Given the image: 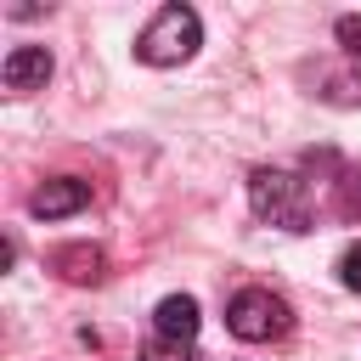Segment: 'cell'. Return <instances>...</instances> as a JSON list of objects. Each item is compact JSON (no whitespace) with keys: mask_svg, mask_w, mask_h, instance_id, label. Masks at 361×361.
Here are the masks:
<instances>
[{"mask_svg":"<svg viewBox=\"0 0 361 361\" xmlns=\"http://www.w3.org/2000/svg\"><path fill=\"white\" fill-rule=\"evenodd\" d=\"M248 203L259 220L282 231H310V186L293 169H254L248 175Z\"/></svg>","mask_w":361,"mask_h":361,"instance_id":"1","label":"cell"},{"mask_svg":"<svg viewBox=\"0 0 361 361\" xmlns=\"http://www.w3.org/2000/svg\"><path fill=\"white\" fill-rule=\"evenodd\" d=\"M51 271H62L68 282H96V276H102V248H90V243L56 248V254H51Z\"/></svg>","mask_w":361,"mask_h":361,"instance_id":"7","label":"cell"},{"mask_svg":"<svg viewBox=\"0 0 361 361\" xmlns=\"http://www.w3.org/2000/svg\"><path fill=\"white\" fill-rule=\"evenodd\" d=\"M45 79H51V51L45 45H11V56L0 68V85L11 96H23V90H39Z\"/></svg>","mask_w":361,"mask_h":361,"instance_id":"6","label":"cell"},{"mask_svg":"<svg viewBox=\"0 0 361 361\" xmlns=\"http://www.w3.org/2000/svg\"><path fill=\"white\" fill-rule=\"evenodd\" d=\"M152 333H158L164 350H186V344L197 338V299H192V293H169V299H158V310H152Z\"/></svg>","mask_w":361,"mask_h":361,"instance_id":"4","label":"cell"},{"mask_svg":"<svg viewBox=\"0 0 361 361\" xmlns=\"http://www.w3.org/2000/svg\"><path fill=\"white\" fill-rule=\"evenodd\" d=\"M197 45H203V23H197V11H192V6H164V11L141 28L135 56L152 62V68H180V62H192Z\"/></svg>","mask_w":361,"mask_h":361,"instance_id":"2","label":"cell"},{"mask_svg":"<svg viewBox=\"0 0 361 361\" xmlns=\"http://www.w3.org/2000/svg\"><path fill=\"white\" fill-rule=\"evenodd\" d=\"M338 282H344L350 293H361V243H350V248L338 254Z\"/></svg>","mask_w":361,"mask_h":361,"instance_id":"8","label":"cell"},{"mask_svg":"<svg viewBox=\"0 0 361 361\" xmlns=\"http://www.w3.org/2000/svg\"><path fill=\"white\" fill-rule=\"evenodd\" d=\"M90 203V186L79 180V175H51L45 186H34V197H28V209L39 214V220H68V214H79Z\"/></svg>","mask_w":361,"mask_h":361,"instance_id":"5","label":"cell"},{"mask_svg":"<svg viewBox=\"0 0 361 361\" xmlns=\"http://www.w3.org/2000/svg\"><path fill=\"white\" fill-rule=\"evenodd\" d=\"M333 34H338V45H344L350 56H361V17H355V11H350V17H338V23H333Z\"/></svg>","mask_w":361,"mask_h":361,"instance_id":"9","label":"cell"},{"mask_svg":"<svg viewBox=\"0 0 361 361\" xmlns=\"http://www.w3.org/2000/svg\"><path fill=\"white\" fill-rule=\"evenodd\" d=\"M226 327L243 344H271V338L288 333V305L271 288H237L231 305H226Z\"/></svg>","mask_w":361,"mask_h":361,"instance_id":"3","label":"cell"}]
</instances>
